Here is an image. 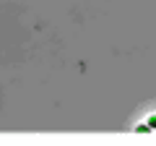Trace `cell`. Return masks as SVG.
<instances>
[{
	"mask_svg": "<svg viewBox=\"0 0 156 146\" xmlns=\"http://www.w3.org/2000/svg\"><path fill=\"white\" fill-rule=\"evenodd\" d=\"M151 128H156V112H154V115H148L146 125H138V130H151Z\"/></svg>",
	"mask_w": 156,
	"mask_h": 146,
	"instance_id": "cell-1",
	"label": "cell"
}]
</instances>
